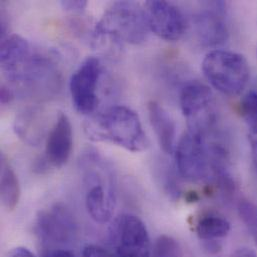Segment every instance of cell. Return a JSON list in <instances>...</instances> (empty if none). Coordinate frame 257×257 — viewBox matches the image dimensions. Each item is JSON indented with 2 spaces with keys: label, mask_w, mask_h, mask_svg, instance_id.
<instances>
[{
  "label": "cell",
  "mask_w": 257,
  "mask_h": 257,
  "mask_svg": "<svg viewBox=\"0 0 257 257\" xmlns=\"http://www.w3.org/2000/svg\"><path fill=\"white\" fill-rule=\"evenodd\" d=\"M201 67L207 81L216 90L228 96L239 95L250 77L246 58L233 51L212 50L205 55Z\"/></svg>",
  "instance_id": "5"
},
{
  "label": "cell",
  "mask_w": 257,
  "mask_h": 257,
  "mask_svg": "<svg viewBox=\"0 0 257 257\" xmlns=\"http://www.w3.org/2000/svg\"><path fill=\"white\" fill-rule=\"evenodd\" d=\"M12 99H13V92H12V90L9 87H7V86L2 85L1 86V90H0V100H1V103L2 104H7Z\"/></svg>",
  "instance_id": "24"
},
{
  "label": "cell",
  "mask_w": 257,
  "mask_h": 257,
  "mask_svg": "<svg viewBox=\"0 0 257 257\" xmlns=\"http://www.w3.org/2000/svg\"><path fill=\"white\" fill-rule=\"evenodd\" d=\"M240 111L247 126L257 124V91L252 90L244 95L240 102Z\"/></svg>",
  "instance_id": "20"
},
{
  "label": "cell",
  "mask_w": 257,
  "mask_h": 257,
  "mask_svg": "<svg viewBox=\"0 0 257 257\" xmlns=\"http://www.w3.org/2000/svg\"><path fill=\"white\" fill-rule=\"evenodd\" d=\"M81 257H114L112 253L96 244L86 245L81 253Z\"/></svg>",
  "instance_id": "21"
},
{
  "label": "cell",
  "mask_w": 257,
  "mask_h": 257,
  "mask_svg": "<svg viewBox=\"0 0 257 257\" xmlns=\"http://www.w3.org/2000/svg\"><path fill=\"white\" fill-rule=\"evenodd\" d=\"M248 141L250 144L253 165L257 171V124L248 127Z\"/></svg>",
  "instance_id": "22"
},
{
  "label": "cell",
  "mask_w": 257,
  "mask_h": 257,
  "mask_svg": "<svg viewBox=\"0 0 257 257\" xmlns=\"http://www.w3.org/2000/svg\"><path fill=\"white\" fill-rule=\"evenodd\" d=\"M223 5L222 2H215L212 9L203 10L194 17L196 36L206 47L223 45L229 37L228 27L220 9Z\"/></svg>",
  "instance_id": "13"
},
{
  "label": "cell",
  "mask_w": 257,
  "mask_h": 257,
  "mask_svg": "<svg viewBox=\"0 0 257 257\" xmlns=\"http://www.w3.org/2000/svg\"><path fill=\"white\" fill-rule=\"evenodd\" d=\"M86 185L85 206L91 218L100 224L111 220L115 206V193L111 176L96 155L83 161Z\"/></svg>",
  "instance_id": "6"
},
{
  "label": "cell",
  "mask_w": 257,
  "mask_h": 257,
  "mask_svg": "<svg viewBox=\"0 0 257 257\" xmlns=\"http://www.w3.org/2000/svg\"><path fill=\"white\" fill-rule=\"evenodd\" d=\"M174 152L178 172L188 181L216 180L227 174L228 153L220 143L209 141L207 134L188 130Z\"/></svg>",
  "instance_id": "2"
},
{
  "label": "cell",
  "mask_w": 257,
  "mask_h": 257,
  "mask_svg": "<svg viewBox=\"0 0 257 257\" xmlns=\"http://www.w3.org/2000/svg\"><path fill=\"white\" fill-rule=\"evenodd\" d=\"M150 31L167 41L179 40L187 28L183 13L167 1H147L144 5Z\"/></svg>",
  "instance_id": "10"
},
{
  "label": "cell",
  "mask_w": 257,
  "mask_h": 257,
  "mask_svg": "<svg viewBox=\"0 0 257 257\" xmlns=\"http://www.w3.org/2000/svg\"><path fill=\"white\" fill-rule=\"evenodd\" d=\"M46 257H75L74 254L67 249H55L50 251Z\"/></svg>",
  "instance_id": "26"
},
{
  "label": "cell",
  "mask_w": 257,
  "mask_h": 257,
  "mask_svg": "<svg viewBox=\"0 0 257 257\" xmlns=\"http://www.w3.org/2000/svg\"><path fill=\"white\" fill-rule=\"evenodd\" d=\"M0 196L1 202L7 211H13L20 198V185L15 171L4 154H1Z\"/></svg>",
  "instance_id": "16"
},
{
  "label": "cell",
  "mask_w": 257,
  "mask_h": 257,
  "mask_svg": "<svg viewBox=\"0 0 257 257\" xmlns=\"http://www.w3.org/2000/svg\"><path fill=\"white\" fill-rule=\"evenodd\" d=\"M179 102L188 130L208 134L216 120L211 89L200 82H190L182 88Z\"/></svg>",
  "instance_id": "7"
},
{
  "label": "cell",
  "mask_w": 257,
  "mask_h": 257,
  "mask_svg": "<svg viewBox=\"0 0 257 257\" xmlns=\"http://www.w3.org/2000/svg\"><path fill=\"white\" fill-rule=\"evenodd\" d=\"M147 110L150 124L155 132L160 148L165 153H173L176 147V124L171 115L155 101L148 103Z\"/></svg>",
  "instance_id": "14"
},
{
  "label": "cell",
  "mask_w": 257,
  "mask_h": 257,
  "mask_svg": "<svg viewBox=\"0 0 257 257\" xmlns=\"http://www.w3.org/2000/svg\"><path fill=\"white\" fill-rule=\"evenodd\" d=\"M149 31L145 9L132 1L114 2L95 26L97 36H108L129 44L144 42Z\"/></svg>",
  "instance_id": "4"
},
{
  "label": "cell",
  "mask_w": 257,
  "mask_h": 257,
  "mask_svg": "<svg viewBox=\"0 0 257 257\" xmlns=\"http://www.w3.org/2000/svg\"><path fill=\"white\" fill-rule=\"evenodd\" d=\"M36 230L43 241L65 244L75 239L77 224L65 206L56 204L39 212L36 219Z\"/></svg>",
  "instance_id": "11"
},
{
  "label": "cell",
  "mask_w": 257,
  "mask_h": 257,
  "mask_svg": "<svg viewBox=\"0 0 257 257\" xmlns=\"http://www.w3.org/2000/svg\"><path fill=\"white\" fill-rule=\"evenodd\" d=\"M230 257H257L255 252L249 248H240Z\"/></svg>",
  "instance_id": "27"
},
{
  "label": "cell",
  "mask_w": 257,
  "mask_h": 257,
  "mask_svg": "<svg viewBox=\"0 0 257 257\" xmlns=\"http://www.w3.org/2000/svg\"><path fill=\"white\" fill-rule=\"evenodd\" d=\"M14 131L25 143L37 146L45 133L41 112L37 109H30L19 114L14 121Z\"/></svg>",
  "instance_id": "15"
},
{
  "label": "cell",
  "mask_w": 257,
  "mask_h": 257,
  "mask_svg": "<svg viewBox=\"0 0 257 257\" xmlns=\"http://www.w3.org/2000/svg\"><path fill=\"white\" fill-rule=\"evenodd\" d=\"M111 237L118 257H150L151 243L143 221L132 214H123L113 223Z\"/></svg>",
  "instance_id": "9"
},
{
  "label": "cell",
  "mask_w": 257,
  "mask_h": 257,
  "mask_svg": "<svg viewBox=\"0 0 257 257\" xmlns=\"http://www.w3.org/2000/svg\"><path fill=\"white\" fill-rule=\"evenodd\" d=\"M101 76V64L98 58H85L70 78L69 89L75 109L82 114H91L98 104L97 88Z\"/></svg>",
  "instance_id": "8"
},
{
  "label": "cell",
  "mask_w": 257,
  "mask_h": 257,
  "mask_svg": "<svg viewBox=\"0 0 257 257\" xmlns=\"http://www.w3.org/2000/svg\"><path fill=\"white\" fill-rule=\"evenodd\" d=\"M195 231L200 239L214 241L227 236L230 231V223L221 215L208 213L199 218Z\"/></svg>",
  "instance_id": "17"
},
{
  "label": "cell",
  "mask_w": 257,
  "mask_h": 257,
  "mask_svg": "<svg viewBox=\"0 0 257 257\" xmlns=\"http://www.w3.org/2000/svg\"><path fill=\"white\" fill-rule=\"evenodd\" d=\"M9 257H36L29 249L25 247H16L11 252Z\"/></svg>",
  "instance_id": "25"
},
{
  "label": "cell",
  "mask_w": 257,
  "mask_h": 257,
  "mask_svg": "<svg viewBox=\"0 0 257 257\" xmlns=\"http://www.w3.org/2000/svg\"><path fill=\"white\" fill-rule=\"evenodd\" d=\"M238 214L257 245L256 203L249 200L240 201L238 204Z\"/></svg>",
  "instance_id": "19"
},
{
  "label": "cell",
  "mask_w": 257,
  "mask_h": 257,
  "mask_svg": "<svg viewBox=\"0 0 257 257\" xmlns=\"http://www.w3.org/2000/svg\"><path fill=\"white\" fill-rule=\"evenodd\" d=\"M73 148L72 126L68 116L60 112L46 138L44 159L49 166L61 168L70 158Z\"/></svg>",
  "instance_id": "12"
},
{
  "label": "cell",
  "mask_w": 257,
  "mask_h": 257,
  "mask_svg": "<svg viewBox=\"0 0 257 257\" xmlns=\"http://www.w3.org/2000/svg\"><path fill=\"white\" fill-rule=\"evenodd\" d=\"M93 141L107 142L131 152H142L149 145L138 114L124 105H115L91 117L84 126Z\"/></svg>",
  "instance_id": "3"
},
{
  "label": "cell",
  "mask_w": 257,
  "mask_h": 257,
  "mask_svg": "<svg viewBox=\"0 0 257 257\" xmlns=\"http://www.w3.org/2000/svg\"><path fill=\"white\" fill-rule=\"evenodd\" d=\"M150 257H183V250L173 237L160 235L152 246Z\"/></svg>",
  "instance_id": "18"
},
{
  "label": "cell",
  "mask_w": 257,
  "mask_h": 257,
  "mask_svg": "<svg viewBox=\"0 0 257 257\" xmlns=\"http://www.w3.org/2000/svg\"><path fill=\"white\" fill-rule=\"evenodd\" d=\"M1 68L14 85L35 94H50L58 88L59 71L50 56L35 51L23 37L13 34L3 38Z\"/></svg>",
  "instance_id": "1"
},
{
  "label": "cell",
  "mask_w": 257,
  "mask_h": 257,
  "mask_svg": "<svg viewBox=\"0 0 257 257\" xmlns=\"http://www.w3.org/2000/svg\"><path fill=\"white\" fill-rule=\"evenodd\" d=\"M61 6L66 11L73 13H80L84 11L87 6L86 1H61Z\"/></svg>",
  "instance_id": "23"
}]
</instances>
